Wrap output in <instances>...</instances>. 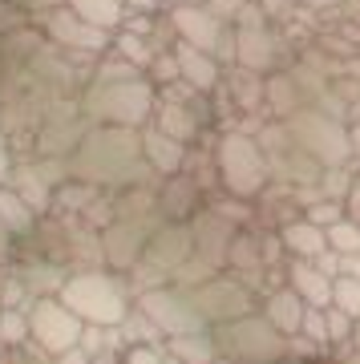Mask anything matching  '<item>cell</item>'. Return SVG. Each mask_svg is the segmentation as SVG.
Returning <instances> with one entry per match:
<instances>
[{
  "label": "cell",
  "instance_id": "d590c367",
  "mask_svg": "<svg viewBox=\"0 0 360 364\" xmlns=\"http://www.w3.org/2000/svg\"><path fill=\"white\" fill-rule=\"evenodd\" d=\"M215 275H219V272H215V267H211L206 259L191 255V259H186V263L179 267V272L170 275V284H174V287H182V291H194V287H203L206 279H215Z\"/></svg>",
  "mask_w": 360,
  "mask_h": 364
},
{
  "label": "cell",
  "instance_id": "484cf974",
  "mask_svg": "<svg viewBox=\"0 0 360 364\" xmlns=\"http://www.w3.org/2000/svg\"><path fill=\"white\" fill-rule=\"evenodd\" d=\"M263 90H268V114L275 117V122H283V117H292L296 109L308 105V97H304V90H300V81L292 77L287 69L263 77Z\"/></svg>",
  "mask_w": 360,
  "mask_h": 364
},
{
  "label": "cell",
  "instance_id": "ba28073f",
  "mask_svg": "<svg viewBox=\"0 0 360 364\" xmlns=\"http://www.w3.org/2000/svg\"><path fill=\"white\" fill-rule=\"evenodd\" d=\"M41 33H45L49 45H57V49H61L69 61H78V65H85V61L93 65V61L105 57V49L114 45V33H105V28L81 21L69 4L53 9L49 16H41Z\"/></svg>",
  "mask_w": 360,
  "mask_h": 364
},
{
  "label": "cell",
  "instance_id": "e0dca14e",
  "mask_svg": "<svg viewBox=\"0 0 360 364\" xmlns=\"http://www.w3.org/2000/svg\"><path fill=\"white\" fill-rule=\"evenodd\" d=\"M191 255H194L191 223H162V227L150 235V243H146V263L158 267V272H166V275H174Z\"/></svg>",
  "mask_w": 360,
  "mask_h": 364
},
{
  "label": "cell",
  "instance_id": "6da1fadb",
  "mask_svg": "<svg viewBox=\"0 0 360 364\" xmlns=\"http://www.w3.org/2000/svg\"><path fill=\"white\" fill-rule=\"evenodd\" d=\"M69 178L90 182V186H97L105 195H117L126 186L158 182V174L150 170V162L142 154V130H129V126H90L81 146L69 154Z\"/></svg>",
  "mask_w": 360,
  "mask_h": 364
},
{
  "label": "cell",
  "instance_id": "bcb514c9",
  "mask_svg": "<svg viewBox=\"0 0 360 364\" xmlns=\"http://www.w3.org/2000/svg\"><path fill=\"white\" fill-rule=\"evenodd\" d=\"M312 263H316V267H320V272L328 275V279H336V275H340V255H336L332 247L324 251V255H316V259H312Z\"/></svg>",
  "mask_w": 360,
  "mask_h": 364
},
{
  "label": "cell",
  "instance_id": "9c48e42d",
  "mask_svg": "<svg viewBox=\"0 0 360 364\" xmlns=\"http://www.w3.org/2000/svg\"><path fill=\"white\" fill-rule=\"evenodd\" d=\"M166 21H170V28H174V37H179L182 45L203 49V53H211V57H219V61H235V25L219 21L203 0H198V4H174Z\"/></svg>",
  "mask_w": 360,
  "mask_h": 364
},
{
  "label": "cell",
  "instance_id": "74e56055",
  "mask_svg": "<svg viewBox=\"0 0 360 364\" xmlns=\"http://www.w3.org/2000/svg\"><path fill=\"white\" fill-rule=\"evenodd\" d=\"M332 308L348 312L360 324V279H352V275H336L332 279Z\"/></svg>",
  "mask_w": 360,
  "mask_h": 364
},
{
  "label": "cell",
  "instance_id": "52a82bcc",
  "mask_svg": "<svg viewBox=\"0 0 360 364\" xmlns=\"http://www.w3.org/2000/svg\"><path fill=\"white\" fill-rule=\"evenodd\" d=\"M280 53H283V37L271 28L268 13L259 9V0L235 16V65L247 69V73H259V77H271L280 73Z\"/></svg>",
  "mask_w": 360,
  "mask_h": 364
},
{
  "label": "cell",
  "instance_id": "ac0fdd59",
  "mask_svg": "<svg viewBox=\"0 0 360 364\" xmlns=\"http://www.w3.org/2000/svg\"><path fill=\"white\" fill-rule=\"evenodd\" d=\"M174 57H179V81H186L194 93H219L223 90V61L219 57H211V53L203 49H191V45H174Z\"/></svg>",
  "mask_w": 360,
  "mask_h": 364
},
{
  "label": "cell",
  "instance_id": "7402d4cb",
  "mask_svg": "<svg viewBox=\"0 0 360 364\" xmlns=\"http://www.w3.org/2000/svg\"><path fill=\"white\" fill-rule=\"evenodd\" d=\"M275 235H280L283 251H287L292 259H316V255L328 251V231L316 227V223H308L304 215L280 223V231H275Z\"/></svg>",
  "mask_w": 360,
  "mask_h": 364
},
{
  "label": "cell",
  "instance_id": "6f0895ef",
  "mask_svg": "<svg viewBox=\"0 0 360 364\" xmlns=\"http://www.w3.org/2000/svg\"><path fill=\"white\" fill-rule=\"evenodd\" d=\"M0 235H9V231H4V223H0Z\"/></svg>",
  "mask_w": 360,
  "mask_h": 364
},
{
  "label": "cell",
  "instance_id": "c3c4849f",
  "mask_svg": "<svg viewBox=\"0 0 360 364\" xmlns=\"http://www.w3.org/2000/svg\"><path fill=\"white\" fill-rule=\"evenodd\" d=\"M53 364H93V360H90V356H85V348H81V344H78V348L61 352V356H57V360H53Z\"/></svg>",
  "mask_w": 360,
  "mask_h": 364
},
{
  "label": "cell",
  "instance_id": "4316f807",
  "mask_svg": "<svg viewBox=\"0 0 360 364\" xmlns=\"http://www.w3.org/2000/svg\"><path fill=\"white\" fill-rule=\"evenodd\" d=\"M69 272H73V267H65V263H53V259H45V255H37V259L21 263V272H16V275L25 279L28 296L41 299V296H57L61 284L69 279Z\"/></svg>",
  "mask_w": 360,
  "mask_h": 364
},
{
  "label": "cell",
  "instance_id": "9a60e30c",
  "mask_svg": "<svg viewBox=\"0 0 360 364\" xmlns=\"http://www.w3.org/2000/svg\"><path fill=\"white\" fill-rule=\"evenodd\" d=\"M191 231H194V255H198V259H206L215 272H227L231 243H235V235L243 231V227H239V223H231L219 207H203L191 219Z\"/></svg>",
  "mask_w": 360,
  "mask_h": 364
},
{
  "label": "cell",
  "instance_id": "60d3db41",
  "mask_svg": "<svg viewBox=\"0 0 360 364\" xmlns=\"http://www.w3.org/2000/svg\"><path fill=\"white\" fill-rule=\"evenodd\" d=\"M300 336H308L320 348H332V340H328V312L324 308H308L304 312V324H300Z\"/></svg>",
  "mask_w": 360,
  "mask_h": 364
},
{
  "label": "cell",
  "instance_id": "4fadbf2b",
  "mask_svg": "<svg viewBox=\"0 0 360 364\" xmlns=\"http://www.w3.org/2000/svg\"><path fill=\"white\" fill-rule=\"evenodd\" d=\"M162 227V215L150 219H114L102 227V259L114 275H129L146 259V243L150 235Z\"/></svg>",
  "mask_w": 360,
  "mask_h": 364
},
{
  "label": "cell",
  "instance_id": "ffe728a7",
  "mask_svg": "<svg viewBox=\"0 0 360 364\" xmlns=\"http://www.w3.org/2000/svg\"><path fill=\"white\" fill-rule=\"evenodd\" d=\"M142 154H146V162H150V170H154L158 178H170V174L186 170L191 150H186L182 142H174L170 134L154 130V126H146V130H142Z\"/></svg>",
  "mask_w": 360,
  "mask_h": 364
},
{
  "label": "cell",
  "instance_id": "1f68e13d",
  "mask_svg": "<svg viewBox=\"0 0 360 364\" xmlns=\"http://www.w3.org/2000/svg\"><path fill=\"white\" fill-rule=\"evenodd\" d=\"M110 49H114L122 61H129L134 69H150V61H154V53H158L154 41L146 37V33H134V28H117Z\"/></svg>",
  "mask_w": 360,
  "mask_h": 364
},
{
  "label": "cell",
  "instance_id": "8fae6325",
  "mask_svg": "<svg viewBox=\"0 0 360 364\" xmlns=\"http://www.w3.org/2000/svg\"><path fill=\"white\" fill-rule=\"evenodd\" d=\"M81 332H85V324H81L57 296H41V299L28 304V336H33V344H37L45 356H53V360H57L61 352L78 348Z\"/></svg>",
  "mask_w": 360,
  "mask_h": 364
},
{
  "label": "cell",
  "instance_id": "277c9868",
  "mask_svg": "<svg viewBox=\"0 0 360 364\" xmlns=\"http://www.w3.org/2000/svg\"><path fill=\"white\" fill-rule=\"evenodd\" d=\"M211 154H215V178H219L223 195L243 198V203H259V198L268 195V186L275 182L268 158H263V150H259L251 130L219 134V142H215Z\"/></svg>",
  "mask_w": 360,
  "mask_h": 364
},
{
  "label": "cell",
  "instance_id": "d6a6232c",
  "mask_svg": "<svg viewBox=\"0 0 360 364\" xmlns=\"http://www.w3.org/2000/svg\"><path fill=\"white\" fill-rule=\"evenodd\" d=\"M117 332H122V348H129V344H166V336L158 332L154 320L142 312L138 304L129 308V316L122 320V328H117Z\"/></svg>",
  "mask_w": 360,
  "mask_h": 364
},
{
  "label": "cell",
  "instance_id": "f6af8a7d",
  "mask_svg": "<svg viewBox=\"0 0 360 364\" xmlns=\"http://www.w3.org/2000/svg\"><path fill=\"white\" fill-rule=\"evenodd\" d=\"M259 9L268 13V21H283V16L296 9V0H259Z\"/></svg>",
  "mask_w": 360,
  "mask_h": 364
},
{
  "label": "cell",
  "instance_id": "816d5d0a",
  "mask_svg": "<svg viewBox=\"0 0 360 364\" xmlns=\"http://www.w3.org/2000/svg\"><path fill=\"white\" fill-rule=\"evenodd\" d=\"M348 142H352V162H360V122L348 126Z\"/></svg>",
  "mask_w": 360,
  "mask_h": 364
},
{
  "label": "cell",
  "instance_id": "b9f144b4",
  "mask_svg": "<svg viewBox=\"0 0 360 364\" xmlns=\"http://www.w3.org/2000/svg\"><path fill=\"white\" fill-rule=\"evenodd\" d=\"M344 203H332V198H320V203H312L308 210H304V219L308 223H316V227H324V231H328V227H332V223H340L344 219Z\"/></svg>",
  "mask_w": 360,
  "mask_h": 364
},
{
  "label": "cell",
  "instance_id": "4dcf8cb0",
  "mask_svg": "<svg viewBox=\"0 0 360 364\" xmlns=\"http://www.w3.org/2000/svg\"><path fill=\"white\" fill-rule=\"evenodd\" d=\"M0 223H4V231L13 235H33L41 227V215L28 207L25 198L16 195L13 186H0Z\"/></svg>",
  "mask_w": 360,
  "mask_h": 364
},
{
  "label": "cell",
  "instance_id": "d4e9b609",
  "mask_svg": "<svg viewBox=\"0 0 360 364\" xmlns=\"http://www.w3.org/2000/svg\"><path fill=\"white\" fill-rule=\"evenodd\" d=\"M150 126L170 134V138L182 142V146H191L194 138H198V117H194L179 97H158V109H154V117H150Z\"/></svg>",
  "mask_w": 360,
  "mask_h": 364
},
{
  "label": "cell",
  "instance_id": "f5cc1de1",
  "mask_svg": "<svg viewBox=\"0 0 360 364\" xmlns=\"http://www.w3.org/2000/svg\"><path fill=\"white\" fill-rule=\"evenodd\" d=\"M304 4H308V9H336L340 0H304Z\"/></svg>",
  "mask_w": 360,
  "mask_h": 364
},
{
  "label": "cell",
  "instance_id": "7bdbcfd3",
  "mask_svg": "<svg viewBox=\"0 0 360 364\" xmlns=\"http://www.w3.org/2000/svg\"><path fill=\"white\" fill-rule=\"evenodd\" d=\"M9 4H13V9H21L28 21H41V16H49L53 9H61L65 0H9Z\"/></svg>",
  "mask_w": 360,
  "mask_h": 364
},
{
  "label": "cell",
  "instance_id": "7dc6e473",
  "mask_svg": "<svg viewBox=\"0 0 360 364\" xmlns=\"http://www.w3.org/2000/svg\"><path fill=\"white\" fill-rule=\"evenodd\" d=\"M13 150H9V138L0 134V186H9V174H13Z\"/></svg>",
  "mask_w": 360,
  "mask_h": 364
},
{
  "label": "cell",
  "instance_id": "ab89813d",
  "mask_svg": "<svg viewBox=\"0 0 360 364\" xmlns=\"http://www.w3.org/2000/svg\"><path fill=\"white\" fill-rule=\"evenodd\" d=\"M122 364H179V360H170L166 344H129L122 352Z\"/></svg>",
  "mask_w": 360,
  "mask_h": 364
},
{
  "label": "cell",
  "instance_id": "f1b7e54d",
  "mask_svg": "<svg viewBox=\"0 0 360 364\" xmlns=\"http://www.w3.org/2000/svg\"><path fill=\"white\" fill-rule=\"evenodd\" d=\"M166 352H170V360H179V364H215L219 360V344H215L211 328L186 332V336H170Z\"/></svg>",
  "mask_w": 360,
  "mask_h": 364
},
{
  "label": "cell",
  "instance_id": "5bb4252c",
  "mask_svg": "<svg viewBox=\"0 0 360 364\" xmlns=\"http://www.w3.org/2000/svg\"><path fill=\"white\" fill-rule=\"evenodd\" d=\"M134 304L154 320V328L166 340L170 336H186V332H203L206 328V320L198 316V308H194L191 291H182V287H174V284L154 287V291H142Z\"/></svg>",
  "mask_w": 360,
  "mask_h": 364
},
{
  "label": "cell",
  "instance_id": "681fc988",
  "mask_svg": "<svg viewBox=\"0 0 360 364\" xmlns=\"http://www.w3.org/2000/svg\"><path fill=\"white\" fill-rule=\"evenodd\" d=\"M340 275L360 279V251H356V255H340Z\"/></svg>",
  "mask_w": 360,
  "mask_h": 364
},
{
  "label": "cell",
  "instance_id": "9f6ffc18",
  "mask_svg": "<svg viewBox=\"0 0 360 364\" xmlns=\"http://www.w3.org/2000/svg\"><path fill=\"white\" fill-rule=\"evenodd\" d=\"M170 9H174V4H198V0H166Z\"/></svg>",
  "mask_w": 360,
  "mask_h": 364
},
{
  "label": "cell",
  "instance_id": "91938a15",
  "mask_svg": "<svg viewBox=\"0 0 360 364\" xmlns=\"http://www.w3.org/2000/svg\"><path fill=\"white\" fill-rule=\"evenodd\" d=\"M0 109H4V102H0Z\"/></svg>",
  "mask_w": 360,
  "mask_h": 364
},
{
  "label": "cell",
  "instance_id": "836d02e7",
  "mask_svg": "<svg viewBox=\"0 0 360 364\" xmlns=\"http://www.w3.org/2000/svg\"><path fill=\"white\" fill-rule=\"evenodd\" d=\"M0 344L4 348L33 344V336H28V308H4L0 312Z\"/></svg>",
  "mask_w": 360,
  "mask_h": 364
},
{
  "label": "cell",
  "instance_id": "3957f363",
  "mask_svg": "<svg viewBox=\"0 0 360 364\" xmlns=\"http://www.w3.org/2000/svg\"><path fill=\"white\" fill-rule=\"evenodd\" d=\"M57 299L78 316L81 324H97V328H122V320L134 308L129 284L117 279L110 267H78V272H69Z\"/></svg>",
  "mask_w": 360,
  "mask_h": 364
},
{
  "label": "cell",
  "instance_id": "680465c9",
  "mask_svg": "<svg viewBox=\"0 0 360 364\" xmlns=\"http://www.w3.org/2000/svg\"><path fill=\"white\" fill-rule=\"evenodd\" d=\"M0 312H4V304H0Z\"/></svg>",
  "mask_w": 360,
  "mask_h": 364
},
{
  "label": "cell",
  "instance_id": "5b68a950",
  "mask_svg": "<svg viewBox=\"0 0 360 364\" xmlns=\"http://www.w3.org/2000/svg\"><path fill=\"white\" fill-rule=\"evenodd\" d=\"M211 332H215L219 356H227L235 364H283L292 356L287 336L263 312H251L243 320H235V324H219Z\"/></svg>",
  "mask_w": 360,
  "mask_h": 364
},
{
  "label": "cell",
  "instance_id": "2e32d148",
  "mask_svg": "<svg viewBox=\"0 0 360 364\" xmlns=\"http://www.w3.org/2000/svg\"><path fill=\"white\" fill-rule=\"evenodd\" d=\"M203 182L194 178L191 170H179L170 178H158V215L162 223H191L198 210L206 207Z\"/></svg>",
  "mask_w": 360,
  "mask_h": 364
},
{
  "label": "cell",
  "instance_id": "d6986e66",
  "mask_svg": "<svg viewBox=\"0 0 360 364\" xmlns=\"http://www.w3.org/2000/svg\"><path fill=\"white\" fill-rule=\"evenodd\" d=\"M227 272L239 275V279H243V284H251V287H255L259 279L271 272L268 255H263V235H255L251 227H243V231L235 235L231 255H227Z\"/></svg>",
  "mask_w": 360,
  "mask_h": 364
},
{
  "label": "cell",
  "instance_id": "603a6c76",
  "mask_svg": "<svg viewBox=\"0 0 360 364\" xmlns=\"http://www.w3.org/2000/svg\"><path fill=\"white\" fill-rule=\"evenodd\" d=\"M9 186H13L16 195L25 198L28 207L37 210V215H49L53 210V198H57V186H53L45 174H41V166L28 158V162H16L13 174H9Z\"/></svg>",
  "mask_w": 360,
  "mask_h": 364
},
{
  "label": "cell",
  "instance_id": "7c38bea8",
  "mask_svg": "<svg viewBox=\"0 0 360 364\" xmlns=\"http://www.w3.org/2000/svg\"><path fill=\"white\" fill-rule=\"evenodd\" d=\"M90 126L93 122L81 114L78 97H57L49 117L33 134V150H37V158H69L81 146V138L90 134Z\"/></svg>",
  "mask_w": 360,
  "mask_h": 364
},
{
  "label": "cell",
  "instance_id": "7a4b0ae2",
  "mask_svg": "<svg viewBox=\"0 0 360 364\" xmlns=\"http://www.w3.org/2000/svg\"><path fill=\"white\" fill-rule=\"evenodd\" d=\"M81 114L93 126H129L146 130L158 109V85L150 77H90V85L78 93Z\"/></svg>",
  "mask_w": 360,
  "mask_h": 364
},
{
  "label": "cell",
  "instance_id": "f546056e",
  "mask_svg": "<svg viewBox=\"0 0 360 364\" xmlns=\"http://www.w3.org/2000/svg\"><path fill=\"white\" fill-rule=\"evenodd\" d=\"M81 21H90V25L105 28V33H117V28H126L129 21V4L126 0H65Z\"/></svg>",
  "mask_w": 360,
  "mask_h": 364
},
{
  "label": "cell",
  "instance_id": "f35d334b",
  "mask_svg": "<svg viewBox=\"0 0 360 364\" xmlns=\"http://www.w3.org/2000/svg\"><path fill=\"white\" fill-rule=\"evenodd\" d=\"M150 81H154L158 90H170V85L179 81V57H174V49L154 53V61H150Z\"/></svg>",
  "mask_w": 360,
  "mask_h": 364
},
{
  "label": "cell",
  "instance_id": "30bf717a",
  "mask_svg": "<svg viewBox=\"0 0 360 364\" xmlns=\"http://www.w3.org/2000/svg\"><path fill=\"white\" fill-rule=\"evenodd\" d=\"M191 299H194V308H198V316L206 320V328L235 324V320L259 312L251 284H243V279L231 275V272H219L215 279H206L203 287H194Z\"/></svg>",
  "mask_w": 360,
  "mask_h": 364
},
{
  "label": "cell",
  "instance_id": "8992f818",
  "mask_svg": "<svg viewBox=\"0 0 360 364\" xmlns=\"http://www.w3.org/2000/svg\"><path fill=\"white\" fill-rule=\"evenodd\" d=\"M283 126L296 138L300 150L308 158H316L324 170L348 166V162H352V142H348L344 117H332V114H324V109L304 105V109H296L292 117H283Z\"/></svg>",
  "mask_w": 360,
  "mask_h": 364
},
{
  "label": "cell",
  "instance_id": "e575fe53",
  "mask_svg": "<svg viewBox=\"0 0 360 364\" xmlns=\"http://www.w3.org/2000/svg\"><path fill=\"white\" fill-rule=\"evenodd\" d=\"M352 182H356V174L348 166H332L320 174V198H332V203H348V195H352Z\"/></svg>",
  "mask_w": 360,
  "mask_h": 364
},
{
  "label": "cell",
  "instance_id": "83f0119b",
  "mask_svg": "<svg viewBox=\"0 0 360 364\" xmlns=\"http://www.w3.org/2000/svg\"><path fill=\"white\" fill-rule=\"evenodd\" d=\"M223 90L231 93V102L239 114H263L268 109V90H263V77L259 73H247V69L235 65L231 77H223Z\"/></svg>",
  "mask_w": 360,
  "mask_h": 364
},
{
  "label": "cell",
  "instance_id": "11a10c76",
  "mask_svg": "<svg viewBox=\"0 0 360 364\" xmlns=\"http://www.w3.org/2000/svg\"><path fill=\"white\" fill-rule=\"evenodd\" d=\"M352 352H360V324H356V332H352Z\"/></svg>",
  "mask_w": 360,
  "mask_h": 364
},
{
  "label": "cell",
  "instance_id": "db71d44e",
  "mask_svg": "<svg viewBox=\"0 0 360 364\" xmlns=\"http://www.w3.org/2000/svg\"><path fill=\"white\" fill-rule=\"evenodd\" d=\"M340 364H360V352H344V356H340Z\"/></svg>",
  "mask_w": 360,
  "mask_h": 364
},
{
  "label": "cell",
  "instance_id": "44dd1931",
  "mask_svg": "<svg viewBox=\"0 0 360 364\" xmlns=\"http://www.w3.org/2000/svg\"><path fill=\"white\" fill-rule=\"evenodd\" d=\"M259 312L268 316L271 324L280 328L283 336L292 340V336H300V324H304V312H308V304L292 291V287L283 284V287H271L268 296L259 299Z\"/></svg>",
  "mask_w": 360,
  "mask_h": 364
},
{
  "label": "cell",
  "instance_id": "ee69618b",
  "mask_svg": "<svg viewBox=\"0 0 360 364\" xmlns=\"http://www.w3.org/2000/svg\"><path fill=\"white\" fill-rule=\"evenodd\" d=\"M203 4L219 16V21H227V25H235V16L247 9V0H203Z\"/></svg>",
  "mask_w": 360,
  "mask_h": 364
},
{
  "label": "cell",
  "instance_id": "f907efd6",
  "mask_svg": "<svg viewBox=\"0 0 360 364\" xmlns=\"http://www.w3.org/2000/svg\"><path fill=\"white\" fill-rule=\"evenodd\" d=\"M344 207L352 210L348 219H356V223H360V174H356V182H352V195H348V203H344Z\"/></svg>",
  "mask_w": 360,
  "mask_h": 364
},
{
  "label": "cell",
  "instance_id": "cb8c5ba5",
  "mask_svg": "<svg viewBox=\"0 0 360 364\" xmlns=\"http://www.w3.org/2000/svg\"><path fill=\"white\" fill-rule=\"evenodd\" d=\"M287 287H292L308 308H328V304H332V279H328L312 259L287 263Z\"/></svg>",
  "mask_w": 360,
  "mask_h": 364
},
{
  "label": "cell",
  "instance_id": "8d00e7d4",
  "mask_svg": "<svg viewBox=\"0 0 360 364\" xmlns=\"http://www.w3.org/2000/svg\"><path fill=\"white\" fill-rule=\"evenodd\" d=\"M328 247L336 251V255H356L360 251V223L356 219H340L328 227Z\"/></svg>",
  "mask_w": 360,
  "mask_h": 364
}]
</instances>
